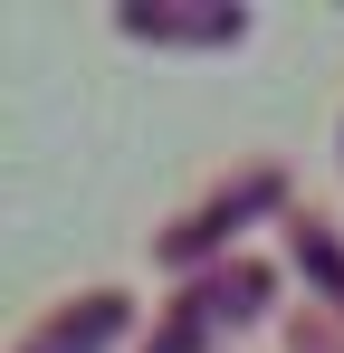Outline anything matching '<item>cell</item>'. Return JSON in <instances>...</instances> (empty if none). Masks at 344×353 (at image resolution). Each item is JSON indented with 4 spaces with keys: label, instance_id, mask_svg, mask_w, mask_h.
I'll return each instance as SVG.
<instances>
[{
    "label": "cell",
    "instance_id": "6da1fadb",
    "mask_svg": "<svg viewBox=\"0 0 344 353\" xmlns=\"http://www.w3.org/2000/svg\"><path fill=\"white\" fill-rule=\"evenodd\" d=\"M115 325H124V296H106V287H96V296H77V315H48V325H39L19 353H96Z\"/></svg>",
    "mask_w": 344,
    "mask_h": 353
},
{
    "label": "cell",
    "instance_id": "7a4b0ae2",
    "mask_svg": "<svg viewBox=\"0 0 344 353\" xmlns=\"http://www.w3.org/2000/svg\"><path fill=\"white\" fill-rule=\"evenodd\" d=\"M249 201H278V172H249L239 191H220V201H211L201 220H182V230L163 239V258H201V248H220V239H229V220H239Z\"/></svg>",
    "mask_w": 344,
    "mask_h": 353
},
{
    "label": "cell",
    "instance_id": "3957f363",
    "mask_svg": "<svg viewBox=\"0 0 344 353\" xmlns=\"http://www.w3.org/2000/svg\"><path fill=\"white\" fill-rule=\"evenodd\" d=\"M124 29H163V39H239L249 19H239V10H201V19H172V10H124Z\"/></svg>",
    "mask_w": 344,
    "mask_h": 353
}]
</instances>
